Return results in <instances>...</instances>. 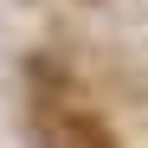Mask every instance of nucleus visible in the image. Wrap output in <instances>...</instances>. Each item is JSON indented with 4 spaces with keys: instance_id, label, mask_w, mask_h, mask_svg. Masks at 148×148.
<instances>
[{
    "instance_id": "obj_1",
    "label": "nucleus",
    "mask_w": 148,
    "mask_h": 148,
    "mask_svg": "<svg viewBox=\"0 0 148 148\" xmlns=\"http://www.w3.org/2000/svg\"><path fill=\"white\" fill-rule=\"evenodd\" d=\"M39 135H45V148H116V135L84 110H45Z\"/></svg>"
}]
</instances>
